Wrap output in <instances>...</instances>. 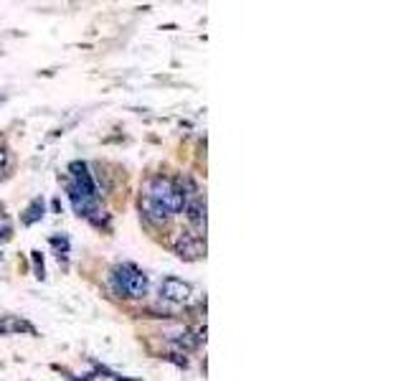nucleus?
Instances as JSON below:
<instances>
[{
	"instance_id": "4",
	"label": "nucleus",
	"mask_w": 406,
	"mask_h": 381,
	"mask_svg": "<svg viewBox=\"0 0 406 381\" xmlns=\"http://www.w3.org/2000/svg\"><path fill=\"white\" fill-rule=\"evenodd\" d=\"M69 183H74L76 188L87 193L92 198H99V188H97L94 178L89 173V165L84 160H71L69 163Z\"/></svg>"
},
{
	"instance_id": "10",
	"label": "nucleus",
	"mask_w": 406,
	"mask_h": 381,
	"mask_svg": "<svg viewBox=\"0 0 406 381\" xmlns=\"http://www.w3.org/2000/svg\"><path fill=\"white\" fill-rule=\"evenodd\" d=\"M44 214H46V201L38 196L23 209V214H20V224H23V226H33V224H38L41 219H44Z\"/></svg>"
},
{
	"instance_id": "3",
	"label": "nucleus",
	"mask_w": 406,
	"mask_h": 381,
	"mask_svg": "<svg viewBox=\"0 0 406 381\" xmlns=\"http://www.w3.org/2000/svg\"><path fill=\"white\" fill-rule=\"evenodd\" d=\"M173 252H176L178 260L196 262L201 257H206V239L198 236L196 231H180L176 244H173Z\"/></svg>"
},
{
	"instance_id": "11",
	"label": "nucleus",
	"mask_w": 406,
	"mask_h": 381,
	"mask_svg": "<svg viewBox=\"0 0 406 381\" xmlns=\"http://www.w3.org/2000/svg\"><path fill=\"white\" fill-rule=\"evenodd\" d=\"M49 241H51V247H56V249H59L56 254H59V262H61L63 257H66V252H69V239H66V236H63V234H61V236L54 234Z\"/></svg>"
},
{
	"instance_id": "7",
	"label": "nucleus",
	"mask_w": 406,
	"mask_h": 381,
	"mask_svg": "<svg viewBox=\"0 0 406 381\" xmlns=\"http://www.w3.org/2000/svg\"><path fill=\"white\" fill-rule=\"evenodd\" d=\"M140 211H142V216H145L147 222H152L155 226H165V224L171 222V211L165 209L163 203H158V201H152V198H147V196H142L140 198Z\"/></svg>"
},
{
	"instance_id": "12",
	"label": "nucleus",
	"mask_w": 406,
	"mask_h": 381,
	"mask_svg": "<svg viewBox=\"0 0 406 381\" xmlns=\"http://www.w3.org/2000/svg\"><path fill=\"white\" fill-rule=\"evenodd\" d=\"M33 260V272H36L38 279H46V270H44V254L41 252H31Z\"/></svg>"
},
{
	"instance_id": "9",
	"label": "nucleus",
	"mask_w": 406,
	"mask_h": 381,
	"mask_svg": "<svg viewBox=\"0 0 406 381\" xmlns=\"http://www.w3.org/2000/svg\"><path fill=\"white\" fill-rule=\"evenodd\" d=\"M206 328L203 330H198L196 336L193 333H188V330H183V333H178V336H171L168 341H171V346L173 349H178V351H196L198 346H201V341H206Z\"/></svg>"
},
{
	"instance_id": "13",
	"label": "nucleus",
	"mask_w": 406,
	"mask_h": 381,
	"mask_svg": "<svg viewBox=\"0 0 406 381\" xmlns=\"http://www.w3.org/2000/svg\"><path fill=\"white\" fill-rule=\"evenodd\" d=\"M97 374H104L107 379H112V381H137V379H127V376H122V374H117V371H112V368H107V366H97Z\"/></svg>"
},
{
	"instance_id": "6",
	"label": "nucleus",
	"mask_w": 406,
	"mask_h": 381,
	"mask_svg": "<svg viewBox=\"0 0 406 381\" xmlns=\"http://www.w3.org/2000/svg\"><path fill=\"white\" fill-rule=\"evenodd\" d=\"M185 219L196 229L198 236L206 234V198L193 196L190 201H185Z\"/></svg>"
},
{
	"instance_id": "8",
	"label": "nucleus",
	"mask_w": 406,
	"mask_h": 381,
	"mask_svg": "<svg viewBox=\"0 0 406 381\" xmlns=\"http://www.w3.org/2000/svg\"><path fill=\"white\" fill-rule=\"evenodd\" d=\"M13 333H28V336H38V330L33 328L28 320L18 315H0V336H13Z\"/></svg>"
},
{
	"instance_id": "15",
	"label": "nucleus",
	"mask_w": 406,
	"mask_h": 381,
	"mask_svg": "<svg viewBox=\"0 0 406 381\" xmlns=\"http://www.w3.org/2000/svg\"><path fill=\"white\" fill-rule=\"evenodd\" d=\"M3 168H6V150L0 147V173H3Z\"/></svg>"
},
{
	"instance_id": "14",
	"label": "nucleus",
	"mask_w": 406,
	"mask_h": 381,
	"mask_svg": "<svg viewBox=\"0 0 406 381\" xmlns=\"http://www.w3.org/2000/svg\"><path fill=\"white\" fill-rule=\"evenodd\" d=\"M165 358H168L171 363H176L178 368H188V358H185V356H180V353H168Z\"/></svg>"
},
{
	"instance_id": "5",
	"label": "nucleus",
	"mask_w": 406,
	"mask_h": 381,
	"mask_svg": "<svg viewBox=\"0 0 406 381\" xmlns=\"http://www.w3.org/2000/svg\"><path fill=\"white\" fill-rule=\"evenodd\" d=\"M190 295H193V287L185 279L176 277V274H168L160 282V298L168 300V303H188Z\"/></svg>"
},
{
	"instance_id": "1",
	"label": "nucleus",
	"mask_w": 406,
	"mask_h": 381,
	"mask_svg": "<svg viewBox=\"0 0 406 381\" xmlns=\"http://www.w3.org/2000/svg\"><path fill=\"white\" fill-rule=\"evenodd\" d=\"M109 282H112V290L120 295V298H133L142 300L150 292V279L147 274L140 270L133 262H120V265L112 267V274H109Z\"/></svg>"
},
{
	"instance_id": "2",
	"label": "nucleus",
	"mask_w": 406,
	"mask_h": 381,
	"mask_svg": "<svg viewBox=\"0 0 406 381\" xmlns=\"http://www.w3.org/2000/svg\"><path fill=\"white\" fill-rule=\"evenodd\" d=\"M145 196L152 198V201L163 203L165 209L171 211V214H178V211L185 209V190L183 186L173 181V178H165V176H155L150 178L145 183Z\"/></svg>"
}]
</instances>
